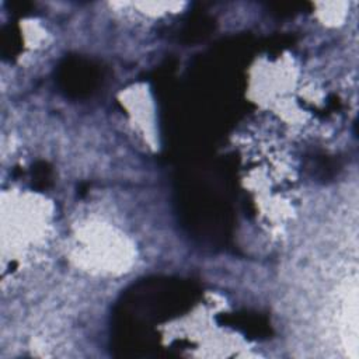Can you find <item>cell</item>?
Instances as JSON below:
<instances>
[{"label":"cell","mask_w":359,"mask_h":359,"mask_svg":"<svg viewBox=\"0 0 359 359\" xmlns=\"http://www.w3.org/2000/svg\"><path fill=\"white\" fill-rule=\"evenodd\" d=\"M100 72L91 62L80 57H69L57 72L60 88L72 97H83L90 94L98 84Z\"/></svg>","instance_id":"6da1fadb"},{"label":"cell","mask_w":359,"mask_h":359,"mask_svg":"<svg viewBox=\"0 0 359 359\" xmlns=\"http://www.w3.org/2000/svg\"><path fill=\"white\" fill-rule=\"evenodd\" d=\"M34 180L36 187L45 188L50 181V168L45 163H38L34 168Z\"/></svg>","instance_id":"7a4b0ae2"}]
</instances>
